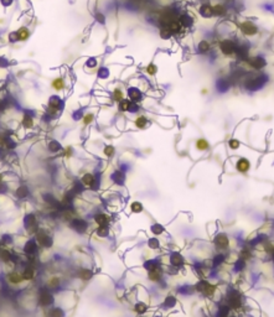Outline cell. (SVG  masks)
I'll use <instances>...</instances> for the list:
<instances>
[{
  "label": "cell",
  "mask_w": 274,
  "mask_h": 317,
  "mask_svg": "<svg viewBox=\"0 0 274 317\" xmlns=\"http://www.w3.org/2000/svg\"><path fill=\"white\" fill-rule=\"evenodd\" d=\"M240 30L242 35H244L246 37H253L258 34V26L251 20L242 21L240 24Z\"/></svg>",
  "instance_id": "1"
},
{
  "label": "cell",
  "mask_w": 274,
  "mask_h": 317,
  "mask_svg": "<svg viewBox=\"0 0 274 317\" xmlns=\"http://www.w3.org/2000/svg\"><path fill=\"white\" fill-rule=\"evenodd\" d=\"M220 50H221V52L225 56H231V55H233L237 51L236 45H235V42L231 38H223V40H221V42H220Z\"/></svg>",
  "instance_id": "2"
},
{
  "label": "cell",
  "mask_w": 274,
  "mask_h": 317,
  "mask_svg": "<svg viewBox=\"0 0 274 317\" xmlns=\"http://www.w3.org/2000/svg\"><path fill=\"white\" fill-rule=\"evenodd\" d=\"M128 99L133 103H139L143 101V91L138 87H129L128 88Z\"/></svg>",
  "instance_id": "3"
},
{
  "label": "cell",
  "mask_w": 274,
  "mask_h": 317,
  "mask_svg": "<svg viewBox=\"0 0 274 317\" xmlns=\"http://www.w3.org/2000/svg\"><path fill=\"white\" fill-rule=\"evenodd\" d=\"M37 302H38V305H40L41 307H47V306H50V305L53 304V296H52L50 292L43 291V292H41V294L38 295Z\"/></svg>",
  "instance_id": "4"
},
{
  "label": "cell",
  "mask_w": 274,
  "mask_h": 317,
  "mask_svg": "<svg viewBox=\"0 0 274 317\" xmlns=\"http://www.w3.org/2000/svg\"><path fill=\"white\" fill-rule=\"evenodd\" d=\"M249 169H251V162H249L248 159H246V157H240V159L237 160V162H236V170H237L240 174H246V172H248Z\"/></svg>",
  "instance_id": "5"
},
{
  "label": "cell",
  "mask_w": 274,
  "mask_h": 317,
  "mask_svg": "<svg viewBox=\"0 0 274 317\" xmlns=\"http://www.w3.org/2000/svg\"><path fill=\"white\" fill-rule=\"evenodd\" d=\"M61 101L58 97H51L48 101V111L51 114H56L61 110Z\"/></svg>",
  "instance_id": "6"
},
{
  "label": "cell",
  "mask_w": 274,
  "mask_h": 317,
  "mask_svg": "<svg viewBox=\"0 0 274 317\" xmlns=\"http://www.w3.org/2000/svg\"><path fill=\"white\" fill-rule=\"evenodd\" d=\"M20 274H21L24 281H31V280H34V278L36 276V270H35V268L33 265L29 264V265L23 270V273H20Z\"/></svg>",
  "instance_id": "7"
},
{
  "label": "cell",
  "mask_w": 274,
  "mask_h": 317,
  "mask_svg": "<svg viewBox=\"0 0 274 317\" xmlns=\"http://www.w3.org/2000/svg\"><path fill=\"white\" fill-rule=\"evenodd\" d=\"M199 12L202 17L205 19H211L213 17V7L211 4H202L200 7H199Z\"/></svg>",
  "instance_id": "8"
},
{
  "label": "cell",
  "mask_w": 274,
  "mask_h": 317,
  "mask_svg": "<svg viewBox=\"0 0 274 317\" xmlns=\"http://www.w3.org/2000/svg\"><path fill=\"white\" fill-rule=\"evenodd\" d=\"M8 281H9V284L15 285V286L21 285L23 282H25L24 281V279H23V276H21V274L18 273V271H11V273H9V275H8Z\"/></svg>",
  "instance_id": "9"
},
{
  "label": "cell",
  "mask_w": 274,
  "mask_h": 317,
  "mask_svg": "<svg viewBox=\"0 0 274 317\" xmlns=\"http://www.w3.org/2000/svg\"><path fill=\"white\" fill-rule=\"evenodd\" d=\"M15 38V41H25V40H28V37H29V30L26 29V27H21V29H19L16 32H14L13 35L9 36V38Z\"/></svg>",
  "instance_id": "10"
},
{
  "label": "cell",
  "mask_w": 274,
  "mask_h": 317,
  "mask_svg": "<svg viewBox=\"0 0 274 317\" xmlns=\"http://www.w3.org/2000/svg\"><path fill=\"white\" fill-rule=\"evenodd\" d=\"M212 7H213V16H215V17H222V16H225V15L227 14V7H226V5H223V4H221V2L212 5Z\"/></svg>",
  "instance_id": "11"
},
{
  "label": "cell",
  "mask_w": 274,
  "mask_h": 317,
  "mask_svg": "<svg viewBox=\"0 0 274 317\" xmlns=\"http://www.w3.org/2000/svg\"><path fill=\"white\" fill-rule=\"evenodd\" d=\"M177 21L180 22V25H181L184 29H187V27H190V26L194 24V19H192L189 14L180 15V16L177 17Z\"/></svg>",
  "instance_id": "12"
},
{
  "label": "cell",
  "mask_w": 274,
  "mask_h": 317,
  "mask_svg": "<svg viewBox=\"0 0 274 317\" xmlns=\"http://www.w3.org/2000/svg\"><path fill=\"white\" fill-rule=\"evenodd\" d=\"M149 125V119L145 115H138L134 120V126L137 129H145Z\"/></svg>",
  "instance_id": "13"
},
{
  "label": "cell",
  "mask_w": 274,
  "mask_h": 317,
  "mask_svg": "<svg viewBox=\"0 0 274 317\" xmlns=\"http://www.w3.org/2000/svg\"><path fill=\"white\" fill-rule=\"evenodd\" d=\"M14 192L16 193V196H18L20 200L26 198V197L29 196V193H30L29 188H28L25 185H19V186H16V188L14 190Z\"/></svg>",
  "instance_id": "14"
},
{
  "label": "cell",
  "mask_w": 274,
  "mask_h": 317,
  "mask_svg": "<svg viewBox=\"0 0 274 317\" xmlns=\"http://www.w3.org/2000/svg\"><path fill=\"white\" fill-rule=\"evenodd\" d=\"M195 147H196V150H199V151L204 152V151H206V150H208V147H210V142L206 140L205 138H199L197 140L195 141Z\"/></svg>",
  "instance_id": "15"
},
{
  "label": "cell",
  "mask_w": 274,
  "mask_h": 317,
  "mask_svg": "<svg viewBox=\"0 0 274 317\" xmlns=\"http://www.w3.org/2000/svg\"><path fill=\"white\" fill-rule=\"evenodd\" d=\"M211 47H212V45L208 40H201L197 45V51L200 53H207L211 51Z\"/></svg>",
  "instance_id": "16"
},
{
  "label": "cell",
  "mask_w": 274,
  "mask_h": 317,
  "mask_svg": "<svg viewBox=\"0 0 274 317\" xmlns=\"http://www.w3.org/2000/svg\"><path fill=\"white\" fill-rule=\"evenodd\" d=\"M94 181H96V178L93 176V174H91V172H86L81 177V182L87 187H92L94 185Z\"/></svg>",
  "instance_id": "17"
},
{
  "label": "cell",
  "mask_w": 274,
  "mask_h": 317,
  "mask_svg": "<svg viewBox=\"0 0 274 317\" xmlns=\"http://www.w3.org/2000/svg\"><path fill=\"white\" fill-rule=\"evenodd\" d=\"M94 220L98 225H108L109 224V215L105 213H98L94 215Z\"/></svg>",
  "instance_id": "18"
},
{
  "label": "cell",
  "mask_w": 274,
  "mask_h": 317,
  "mask_svg": "<svg viewBox=\"0 0 274 317\" xmlns=\"http://www.w3.org/2000/svg\"><path fill=\"white\" fill-rule=\"evenodd\" d=\"M51 87L55 89V91H62L65 87H66V83H65V79L58 77V78H55L52 82H51Z\"/></svg>",
  "instance_id": "19"
},
{
  "label": "cell",
  "mask_w": 274,
  "mask_h": 317,
  "mask_svg": "<svg viewBox=\"0 0 274 317\" xmlns=\"http://www.w3.org/2000/svg\"><path fill=\"white\" fill-rule=\"evenodd\" d=\"M216 245L220 249H225V248L228 247V239H227V237L223 235V234L218 235L217 239H216Z\"/></svg>",
  "instance_id": "20"
},
{
  "label": "cell",
  "mask_w": 274,
  "mask_h": 317,
  "mask_svg": "<svg viewBox=\"0 0 274 317\" xmlns=\"http://www.w3.org/2000/svg\"><path fill=\"white\" fill-rule=\"evenodd\" d=\"M158 71H159V68H158L156 63H154V62L149 63V65L145 67V73H146L149 77H154V76H156Z\"/></svg>",
  "instance_id": "21"
},
{
  "label": "cell",
  "mask_w": 274,
  "mask_h": 317,
  "mask_svg": "<svg viewBox=\"0 0 274 317\" xmlns=\"http://www.w3.org/2000/svg\"><path fill=\"white\" fill-rule=\"evenodd\" d=\"M249 63H251V66H252L254 70H261V68L264 66L266 62H264V60L256 57V58H252V60L249 61Z\"/></svg>",
  "instance_id": "22"
},
{
  "label": "cell",
  "mask_w": 274,
  "mask_h": 317,
  "mask_svg": "<svg viewBox=\"0 0 274 317\" xmlns=\"http://www.w3.org/2000/svg\"><path fill=\"white\" fill-rule=\"evenodd\" d=\"M130 104L132 102L129 99H122L120 102H118V109L120 111H129V108H130Z\"/></svg>",
  "instance_id": "23"
},
{
  "label": "cell",
  "mask_w": 274,
  "mask_h": 317,
  "mask_svg": "<svg viewBox=\"0 0 274 317\" xmlns=\"http://www.w3.org/2000/svg\"><path fill=\"white\" fill-rule=\"evenodd\" d=\"M21 125L25 129H30V128L34 126V119L30 115H24V119L21 120Z\"/></svg>",
  "instance_id": "24"
},
{
  "label": "cell",
  "mask_w": 274,
  "mask_h": 317,
  "mask_svg": "<svg viewBox=\"0 0 274 317\" xmlns=\"http://www.w3.org/2000/svg\"><path fill=\"white\" fill-rule=\"evenodd\" d=\"M159 35L161 38H164V40H169V38H171L172 36V32L171 30L168 27V26H164V27H161L160 29V32H159Z\"/></svg>",
  "instance_id": "25"
},
{
  "label": "cell",
  "mask_w": 274,
  "mask_h": 317,
  "mask_svg": "<svg viewBox=\"0 0 274 317\" xmlns=\"http://www.w3.org/2000/svg\"><path fill=\"white\" fill-rule=\"evenodd\" d=\"M93 120H94V114H93V113H86V114L82 116V124H83L84 126L92 124Z\"/></svg>",
  "instance_id": "26"
},
{
  "label": "cell",
  "mask_w": 274,
  "mask_h": 317,
  "mask_svg": "<svg viewBox=\"0 0 274 317\" xmlns=\"http://www.w3.org/2000/svg\"><path fill=\"white\" fill-rule=\"evenodd\" d=\"M47 317H65V312L61 307H55L47 314Z\"/></svg>",
  "instance_id": "27"
},
{
  "label": "cell",
  "mask_w": 274,
  "mask_h": 317,
  "mask_svg": "<svg viewBox=\"0 0 274 317\" xmlns=\"http://www.w3.org/2000/svg\"><path fill=\"white\" fill-rule=\"evenodd\" d=\"M60 284H61V279L58 276H51L47 280V286L51 287V289H55V287L60 286Z\"/></svg>",
  "instance_id": "28"
},
{
  "label": "cell",
  "mask_w": 274,
  "mask_h": 317,
  "mask_svg": "<svg viewBox=\"0 0 274 317\" xmlns=\"http://www.w3.org/2000/svg\"><path fill=\"white\" fill-rule=\"evenodd\" d=\"M96 233H97V235H98V237L104 238V237H107V235H108V233H109V228H108V225H98V228H97Z\"/></svg>",
  "instance_id": "29"
},
{
  "label": "cell",
  "mask_w": 274,
  "mask_h": 317,
  "mask_svg": "<svg viewBox=\"0 0 274 317\" xmlns=\"http://www.w3.org/2000/svg\"><path fill=\"white\" fill-rule=\"evenodd\" d=\"M113 99L115 102H120L122 99H124V92L120 88H115L113 91Z\"/></svg>",
  "instance_id": "30"
},
{
  "label": "cell",
  "mask_w": 274,
  "mask_h": 317,
  "mask_svg": "<svg viewBox=\"0 0 274 317\" xmlns=\"http://www.w3.org/2000/svg\"><path fill=\"white\" fill-rule=\"evenodd\" d=\"M79 278L82 280H89L92 278V271L89 269H82L79 271Z\"/></svg>",
  "instance_id": "31"
},
{
  "label": "cell",
  "mask_w": 274,
  "mask_h": 317,
  "mask_svg": "<svg viewBox=\"0 0 274 317\" xmlns=\"http://www.w3.org/2000/svg\"><path fill=\"white\" fill-rule=\"evenodd\" d=\"M130 211L133 212V213H140V212L143 211V205L140 203V202H132L130 203Z\"/></svg>",
  "instance_id": "32"
},
{
  "label": "cell",
  "mask_w": 274,
  "mask_h": 317,
  "mask_svg": "<svg viewBox=\"0 0 274 317\" xmlns=\"http://www.w3.org/2000/svg\"><path fill=\"white\" fill-rule=\"evenodd\" d=\"M103 152H104V155H105L107 157H112V156H114V154H115V149H114V146H112V145H107V146L104 147Z\"/></svg>",
  "instance_id": "33"
},
{
  "label": "cell",
  "mask_w": 274,
  "mask_h": 317,
  "mask_svg": "<svg viewBox=\"0 0 274 317\" xmlns=\"http://www.w3.org/2000/svg\"><path fill=\"white\" fill-rule=\"evenodd\" d=\"M228 147H230L231 150H238L241 147V142L237 140V139L232 138V139L228 140Z\"/></svg>",
  "instance_id": "34"
},
{
  "label": "cell",
  "mask_w": 274,
  "mask_h": 317,
  "mask_svg": "<svg viewBox=\"0 0 274 317\" xmlns=\"http://www.w3.org/2000/svg\"><path fill=\"white\" fill-rule=\"evenodd\" d=\"M134 310H135V312L137 314H145V311H146V305L144 304V302H138L137 305L134 306Z\"/></svg>",
  "instance_id": "35"
},
{
  "label": "cell",
  "mask_w": 274,
  "mask_h": 317,
  "mask_svg": "<svg viewBox=\"0 0 274 317\" xmlns=\"http://www.w3.org/2000/svg\"><path fill=\"white\" fill-rule=\"evenodd\" d=\"M48 149L51 152H57V151H60L61 145L57 141H51V144H48Z\"/></svg>",
  "instance_id": "36"
},
{
  "label": "cell",
  "mask_w": 274,
  "mask_h": 317,
  "mask_svg": "<svg viewBox=\"0 0 274 317\" xmlns=\"http://www.w3.org/2000/svg\"><path fill=\"white\" fill-rule=\"evenodd\" d=\"M97 60L96 58H88L87 62H86V67H89V68H96L97 67Z\"/></svg>",
  "instance_id": "37"
},
{
  "label": "cell",
  "mask_w": 274,
  "mask_h": 317,
  "mask_svg": "<svg viewBox=\"0 0 274 317\" xmlns=\"http://www.w3.org/2000/svg\"><path fill=\"white\" fill-rule=\"evenodd\" d=\"M149 247L153 248V249L159 248V240H158V239H150V240H149Z\"/></svg>",
  "instance_id": "38"
},
{
  "label": "cell",
  "mask_w": 274,
  "mask_h": 317,
  "mask_svg": "<svg viewBox=\"0 0 274 317\" xmlns=\"http://www.w3.org/2000/svg\"><path fill=\"white\" fill-rule=\"evenodd\" d=\"M108 74H109V72H108V70H107V68H104V67H103V68H101V70H99V72H98V76H99L101 78H105Z\"/></svg>",
  "instance_id": "39"
},
{
  "label": "cell",
  "mask_w": 274,
  "mask_h": 317,
  "mask_svg": "<svg viewBox=\"0 0 274 317\" xmlns=\"http://www.w3.org/2000/svg\"><path fill=\"white\" fill-rule=\"evenodd\" d=\"M11 2H13V0H1V4L5 5V6H9Z\"/></svg>",
  "instance_id": "40"
},
{
  "label": "cell",
  "mask_w": 274,
  "mask_h": 317,
  "mask_svg": "<svg viewBox=\"0 0 274 317\" xmlns=\"http://www.w3.org/2000/svg\"><path fill=\"white\" fill-rule=\"evenodd\" d=\"M207 93H208V89H207V88H202V89H201V94H202V96H206Z\"/></svg>",
  "instance_id": "41"
},
{
  "label": "cell",
  "mask_w": 274,
  "mask_h": 317,
  "mask_svg": "<svg viewBox=\"0 0 274 317\" xmlns=\"http://www.w3.org/2000/svg\"><path fill=\"white\" fill-rule=\"evenodd\" d=\"M143 317H145V316H143Z\"/></svg>",
  "instance_id": "42"
}]
</instances>
